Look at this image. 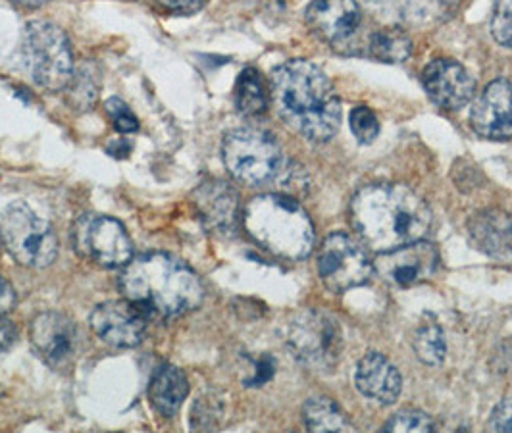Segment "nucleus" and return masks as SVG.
<instances>
[{
    "label": "nucleus",
    "mask_w": 512,
    "mask_h": 433,
    "mask_svg": "<svg viewBox=\"0 0 512 433\" xmlns=\"http://www.w3.org/2000/svg\"><path fill=\"white\" fill-rule=\"evenodd\" d=\"M166 10L176 14H193L205 6L206 0H158Z\"/></svg>",
    "instance_id": "473e14b6"
},
{
    "label": "nucleus",
    "mask_w": 512,
    "mask_h": 433,
    "mask_svg": "<svg viewBox=\"0 0 512 433\" xmlns=\"http://www.w3.org/2000/svg\"><path fill=\"white\" fill-rule=\"evenodd\" d=\"M0 237L10 256L26 268H47L58 255L51 224L26 203H12L0 214Z\"/></svg>",
    "instance_id": "6e6552de"
},
{
    "label": "nucleus",
    "mask_w": 512,
    "mask_h": 433,
    "mask_svg": "<svg viewBox=\"0 0 512 433\" xmlns=\"http://www.w3.org/2000/svg\"><path fill=\"white\" fill-rule=\"evenodd\" d=\"M16 4H20V6H24V8H41V6H45L47 2H51V0H14Z\"/></svg>",
    "instance_id": "4c0bfd02"
},
{
    "label": "nucleus",
    "mask_w": 512,
    "mask_h": 433,
    "mask_svg": "<svg viewBox=\"0 0 512 433\" xmlns=\"http://www.w3.org/2000/svg\"><path fill=\"white\" fill-rule=\"evenodd\" d=\"M131 149H133V145L128 139H116L106 147V151L112 154L114 158H126L131 153Z\"/></svg>",
    "instance_id": "e433bc0d"
},
{
    "label": "nucleus",
    "mask_w": 512,
    "mask_h": 433,
    "mask_svg": "<svg viewBox=\"0 0 512 433\" xmlns=\"http://www.w3.org/2000/svg\"><path fill=\"white\" fill-rule=\"evenodd\" d=\"M187 393H189V382L180 368L166 364L156 370L149 387V399L160 416L164 418L176 416Z\"/></svg>",
    "instance_id": "412c9836"
},
{
    "label": "nucleus",
    "mask_w": 512,
    "mask_h": 433,
    "mask_svg": "<svg viewBox=\"0 0 512 433\" xmlns=\"http://www.w3.org/2000/svg\"><path fill=\"white\" fill-rule=\"evenodd\" d=\"M472 128L491 141H507L512 137V83L495 79L476 99L470 114Z\"/></svg>",
    "instance_id": "2eb2a0df"
},
{
    "label": "nucleus",
    "mask_w": 512,
    "mask_h": 433,
    "mask_svg": "<svg viewBox=\"0 0 512 433\" xmlns=\"http://www.w3.org/2000/svg\"><path fill=\"white\" fill-rule=\"evenodd\" d=\"M124 297L147 312V316L178 318L205 299L199 276L176 256L147 253L135 256L120 276Z\"/></svg>",
    "instance_id": "7ed1b4c3"
},
{
    "label": "nucleus",
    "mask_w": 512,
    "mask_h": 433,
    "mask_svg": "<svg viewBox=\"0 0 512 433\" xmlns=\"http://www.w3.org/2000/svg\"><path fill=\"white\" fill-rule=\"evenodd\" d=\"M360 22L357 0H312L307 8L308 27L333 47H347Z\"/></svg>",
    "instance_id": "4468645a"
},
{
    "label": "nucleus",
    "mask_w": 512,
    "mask_h": 433,
    "mask_svg": "<svg viewBox=\"0 0 512 433\" xmlns=\"http://www.w3.org/2000/svg\"><path fill=\"white\" fill-rule=\"evenodd\" d=\"M349 126L353 129L355 137L364 145L374 143L376 137L380 135V122L368 106H357V108L351 110Z\"/></svg>",
    "instance_id": "c85d7f7f"
},
{
    "label": "nucleus",
    "mask_w": 512,
    "mask_h": 433,
    "mask_svg": "<svg viewBox=\"0 0 512 433\" xmlns=\"http://www.w3.org/2000/svg\"><path fill=\"white\" fill-rule=\"evenodd\" d=\"M147 312L124 301H106L89 316V326L95 335L110 347L131 349L137 347L147 332Z\"/></svg>",
    "instance_id": "f8f14e48"
},
{
    "label": "nucleus",
    "mask_w": 512,
    "mask_h": 433,
    "mask_svg": "<svg viewBox=\"0 0 512 433\" xmlns=\"http://www.w3.org/2000/svg\"><path fill=\"white\" fill-rule=\"evenodd\" d=\"M368 4L389 26L434 27L455 14L459 0H368Z\"/></svg>",
    "instance_id": "a211bd4d"
},
{
    "label": "nucleus",
    "mask_w": 512,
    "mask_h": 433,
    "mask_svg": "<svg viewBox=\"0 0 512 433\" xmlns=\"http://www.w3.org/2000/svg\"><path fill=\"white\" fill-rule=\"evenodd\" d=\"M439 268V253L428 241H414L399 249L380 253L376 272L395 287H414L432 280Z\"/></svg>",
    "instance_id": "ddd939ff"
},
{
    "label": "nucleus",
    "mask_w": 512,
    "mask_h": 433,
    "mask_svg": "<svg viewBox=\"0 0 512 433\" xmlns=\"http://www.w3.org/2000/svg\"><path fill=\"white\" fill-rule=\"evenodd\" d=\"M368 51L385 64H401L412 54V41L401 27H387L370 35Z\"/></svg>",
    "instance_id": "b1692460"
},
{
    "label": "nucleus",
    "mask_w": 512,
    "mask_h": 433,
    "mask_svg": "<svg viewBox=\"0 0 512 433\" xmlns=\"http://www.w3.org/2000/svg\"><path fill=\"white\" fill-rule=\"evenodd\" d=\"M270 91L283 122L308 141L324 143L341 126V101L332 79L308 60L278 66Z\"/></svg>",
    "instance_id": "f03ea898"
},
{
    "label": "nucleus",
    "mask_w": 512,
    "mask_h": 433,
    "mask_svg": "<svg viewBox=\"0 0 512 433\" xmlns=\"http://www.w3.org/2000/svg\"><path fill=\"white\" fill-rule=\"evenodd\" d=\"M193 204L206 230L230 235L241 218L239 193L222 179H210L193 191Z\"/></svg>",
    "instance_id": "dca6fc26"
},
{
    "label": "nucleus",
    "mask_w": 512,
    "mask_h": 433,
    "mask_svg": "<svg viewBox=\"0 0 512 433\" xmlns=\"http://www.w3.org/2000/svg\"><path fill=\"white\" fill-rule=\"evenodd\" d=\"M104 110H106L108 118L112 120L114 128L118 129L120 133H133L139 129L137 116L131 112V108L122 99H118V97L108 99L104 104Z\"/></svg>",
    "instance_id": "7c9ffc66"
},
{
    "label": "nucleus",
    "mask_w": 512,
    "mask_h": 433,
    "mask_svg": "<svg viewBox=\"0 0 512 433\" xmlns=\"http://www.w3.org/2000/svg\"><path fill=\"white\" fill-rule=\"evenodd\" d=\"M29 341L35 353L56 372L70 370L76 364L81 347L79 332L72 318L56 310L41 312L33 318L29 326Z\"/></svg>",
    "instance_id": "9b49d317"
},
{
    "label": "nucleus",
    "mask_w": 512,
    "mask_h": 433,
    "mask_svg": "<svg viewBox=\"0 0 512 433\" xmlns=\"http://www.w3.org/2000/svg\"><path fill=\"white\" fill-rule=\"evenodd\" d=\"M353 228L374 253H387L428 237L434 216L426 201L399 183L366 185L351 203Z\"/></svg>",
    "instance_id": "f257e3e1"
},
{
    "label": "nucleus",
    "mask_w": 512,
    "mask_h": 433,
    "mask_svg": "<svg viewBox=\"0 0 512 433\" xmlns=\"http://www.w3.org/2000/svg\"><path fill=\"white\" fill-rule=\"evenodd\" d=\"M318 270L328 289L343 293L370 280L374 264L357 239L337 231L324 241L320 249Z\"/></svg>",
    "instance_id": "9d476101"
},
{
    "label": "nucleus",
    "mask_w": 512,
    "mask_h": 433,
    "mask_svg": "<svg viewBox=\"0 0 512 433\" xmlns=\"http://www.w3.org/2000/svg\"><path fill=\"white\" fill-rule=\"evenodd\" d=\"M101 91V77L95 64L85 62L77 70H74L72 79L66 85V97L70 106L77 112L91 110L99 99Z\"/></svg>",
    "instance_id": "393cba45"
},
{
    "label": "nucleus",
    "mask_w": 512,
    "mask_h": 433,
    "mask_svg": "<svg viewBox=\"0 0 512 433\" xmlns=\"http://www.w3.org/2000/svg\"><path fill=\"white\" fill-rule=\"evenodd\" d=\"M233 99H235V108L241 116L256 118L266 112L268 93L258 70L247 68L239 74L233 89Z\"/></svg>",
    "instance_id": "4be33fe9"
},
{
    "label": "nucleus",
    "mask_w": 512,
    "mask_h": 433,
    "mask_svg": "<svg viewBox=\"0 0 512 433\" xmlns=\"http://www.w3.org/2000/svg\"><path fill=\"white\" fill-rule=\"evenodd\" d=\"M287 347L301 364L314 372H332L343 355V332L330 312L310 308L293 318Z\"/></svg>",
    "instance_id": "0eeeda50"
},
{
    "label": "nucleus",
    "mask_w": 512,
    "mask_h": 433,
    "mask_svg": "<svg viewBox=\"0 0 512 433\" xmlns=\"http://www.w3.org/2000/svg\"><path fill=\"white\" fill-rule=\"evenodd\" d=\"M355 383L364 397L380 405H393L403 389L399 370L380 353H368L360 360Z\"/></svg>",
    "instance_id": "aec40b11"
},
{
    "label": "nucleus",
    "mask_w": 512,
    "mask_h": 433,
    "mask_svg": "<svg viewBox=\"0 0 512 433\" xmlns=\"http://www.w3.org/2000/svg\"><path fill=\"white\" fill-rule=\"evenodd\" d=\"M274 360L270 357H264L262 360H258L256 364L255 376L249 380V385H262V383L268 382L274 374Z\"/></svg>",
    "instance_id": "f704fd0d"
},
{
    "label": "nucleus",
    "mask_w": 512,
    "mask_h": 433,
    "mask_svg": "<svg viewBox=\"0 0 512 433\" xmlns=\"http://www.w3.org/2000/svg\"><path fill=\"white\" fill-rule=\"evenodd\" d=\"M222 158L233 178L260 187L280 178L283 151L276 137L264 129H233L222 145Z\"/></svg>",
    "instance_id": "423d86ee"
},
{
    "label": "nucleus",
    "mask_w": 512,
    "mask_h": 433,
    "mask_svg": "<svg viewBox=\"0 0 512 433\" xmlns=\"http://www.w3.org/2000/svg\"><path fill=\"white\" fill-rule=\"evenodd\" d=\"M468 237L480 253L512 262V218L507 212L499 208L476 212L468 222Z\"/></svg>",
    "instance_id": "6ab92c4d"
},
{
    "label": "nucleus",
    "mask_w": 512,
    "mask_h": 433,
    "mask_svg": "<svg viewBox=\"0 0 512 433\" xmlns=\"http://www.w3.org/2000/svg\"><path fill=\"white\" fill-rule=\"evenodd\" d=\"M72 239L79 255L103 268H124L133 258L128 231L110 216L85 214L77 220Z\"/></svg>",
    "instance_id": "1a4fd4ad"
},
{
    "label": "nucleus",
    "mask_w": 512,
    "mask_h": 433,
    "mask_svg": "<svg viewBox=\"0 0 512 433\" xmlns=\"http://www.w3.org/2000/svg\"><path fill=\"white\" fill-rule=\"evenodd\" d=\"M303 420L310 432H353L347 414L328 397H312L303 408Z\"/></svg>",
    "instance_id": "5701e85b"
},
{
    "label": "nucleus",
    "mask_w": 512,
    "mask_h": 433,
    "mask_svg": "<svg viewBox=\"0 0 512 433\" xmlns=\"http://www.w3.org/2000/svg\"><path fill=\"white\" fill-rule=\"evenodd\" d=\"M491 33L497 43L512 49V0H495Z\"/></svg>",
    "instance_id": "c756f323"
},
{
    "label": "nucleus",
    "mask_w": 512,
    "mask_h": 433,
    "mask_svg": "<svg viewBox=\"0 0 512 433\" xmlns=\"http://www.w3.org/2000/svg\"><path fill=\"white\" fill-rule=\"evenodd\" d=\"M14 337H16L14 326H12L8 320H4V318L0 316V353L6 351V349L12 345Z\"/></svg>",
    "instance_id": "c9c22d12"
},
{
    "label": "nucleus",
    "mask_w": 512,
    "mask_h": 433,
    "mask_svg": "<svg viewBox=\"0 0 512 433\" xmlns=\"http://www.w3.org/2000/svg\"><path fill=\"white\" fill-rule=\"evenodd\" d=\"M243 224L255 243L285 260L307 258L316 243L307 210L283 193L255 197L245 206Z\"/></svg>",
    "instance_id": "20e7f679"
},
{
    "label": "nucleus",
    "mask_w": 512,
    "mask_h": 433,
    "mask_svg": "<svg viewBox=\"0 0 512 433\" xmlns=\"http://www.w3.org/2000/svg\"><path fill=\"white\" fill-rule=\"evenodd\" d=\"M0 247H2V237H0Z\"/></svg>",
    "instance_id": "58836bf2"
},
{
    "label": "nucleus",
    "mask_w": 512,
    "mask_h": 433,
    "mask_svg": "<svg viewBox=\"0 0 512 433\" xmlns=\"http://www.w3.org/2000/svg\"><path fill=\"white\" fill-rule=\"evenodd\" d=\"M422 85L428 97L445 110H459L472 101L476 83L474 77L459 62L439 58L422 72Z\"/></svg>",
    "instance_id": "f3484780"
},
{
    "label": "nucleus",
    "mask_w": 512,
    "mask_h": 433,
    "mask_svg": "<svg viewBox=\"0 0 512 433\" xmlns=\"http://www.w3.org/2000/svg\"><path fill=\"white\" fill-rule=\"evenodd\" d=\"M222 416V403L214 397V393H206L191 410V428L193 430H212Z\"/></svg>",
    "instance_id": "cd10ccee"
},
{
    "label": "nucleus",
    "mask_w": 512,
    "mask_h": 433,
    "mask_svg": "<svg viewBox=\"0 0 512 433\" xmlns=\"http://www.w3.org/2000/svg\"><path fill=\"white\" fill-rule=\"evenodd\" d=\"M436 424L434 420L420 410H403L399 414H395L387 424H385V432H434Z\"/></svg>",
    "instance_id": "bb28decb"
},
{
    "label": "nucleus",
    "mask_w": 512,
    "mask_h": 433,
    "mask_svg": "<svg viewBox=\"0 0 512 433\" xmlns=\"http://www.w3.org/2000/svg\"><path fill=\"white\" fill-rule=\"evenodd\" d=\"M412 347L416 357L428 366H439L447 357L445 335L436 322H430L418 328V332L414 333V339H412Z\"/></svg>",
    "instance_id": "a878e982"
},
{
    "label": "nucleus",
    "mask_w": 512,
    "mask_h": 433,
    "mask_svg": "<svg viewBox=\"0 0 512 433\" xmlns=\"http://www.w3.org/2000/svg\"><path fill=\"white\" fill-rule=\"evenodd\" d=\"M16 303H18L16 289L10 285V281H6L0 276V316L14 310Z\"/></svg>",
    "instance_id": "72a5a7b5"
},
{
    "label": "nucleus",
    "mask_w": 512,
    "mask_h": 433,
    "mask_svg": "<svg viewBox=\"0 0 512 433\" xmlns=\"http://www.w3.org/2000/svg\"><path fill=\"white\" fill-rule=\"evenodd\" d=\"M27 76L47 91H62L74 74V54L66 33L51 22H31L22 39Z\"/></svg>",
    "instance_id": "39448f33"
},
{
    "label": "nucleus",
    "mask_w": 512,
    "mask_h": 433,
    "mask_svg": "<svg viewBox=\"0 0 512 433\" xmlns=\"http://www.w3.org/2000/svg\"><path fill=\"white\" fill-rule=\"evenodd\" d=\"M491 432H512V399H505L497 405L489 418Z\"/></svg>",
    "instance_id": "2f4dec72"
}]
</instances>
